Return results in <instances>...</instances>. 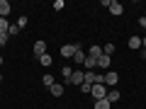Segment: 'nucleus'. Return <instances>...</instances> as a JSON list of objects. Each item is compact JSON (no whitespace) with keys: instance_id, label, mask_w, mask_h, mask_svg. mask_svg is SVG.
Here are the masks:
<instances>
[{"instance_id":"nucleus-13","label":"nucleus","mask_w":146,"mask_h":109,"mask_svg":"<svg viewBox=\"0 0 146 109\" xmlns=\"http://www.w3.org/2000/svg\"><path fill=\"white\" fill-rule=\"evenodd\" d=\"M49 92H51L54 97H61V95H63V85H58V83H54L51 87H49Z\"/></svg>"},{"instance_id":"nucleus-5","label":"nucleus","mask_w":146,"mask_h":109,"mask_svg":"<svg viewBox=\"0 0 146 109\" xmlns=\"http://www.w3.org/2000/svg\"><path fill=\"white\" fill-rule=\"evenodd\" d=\"M85 58H88V53L83 51V46H80L76 53H73V63H76V66H83V63H85Z\"/></svg>"},{"instance_id":"nucleus-3","label":"nucleus","mask_w":146,"mask_h":109,"mask_svg":"<svg viewBox=\"0 0 146 109\" xmlns=\"http://www.w3.org/2000/svg\"><path fill=\"white\" fill-rule=\"evenodd\" d=\"M117 83H119V75H117L115 70H107V73H105V85H107L110 90H112V85H117Z\"/></svg>"},{"instance_id":"nucleus-29","label":"nucleus","mask_w":146,"mask_h":109,"mask_svg":"<svg viewBox=\"0 0 146 109\" xmlns=\"http://www.w3.org/2000/svg\"><path fill=\"white\" fill-rule=\"evenodd\" d=\"M141 56H144V58H146V51H141Z\"/></svg>"},{"instance_id":"nucleus-4","label":"nucleus","mask_w":146,"mask_h":109,"mask_svg":"<svg viewBox=\"0 0 146 109\" xmlns=\"http://www.w3.org/2000/svg\"><path fill=\"white\" fill-rule=\"evenodd\" d=\"M44 53H46V41H34V58H42Z\"/></svg>"},{"instance_id":"nucleus-14","label":"nucleus","mask_w":146,"mask_h":109,"mask_svg":"<svg viewBox=\"0 0 146 109\" xmlns=\"http://www.w3.org/2000/svg\"><path fill=\"white\" fill-rule=\"evenodd\" d=\"M129 49H141V36H134V34H131V39H129Z\"/></svg>"},{"instance_id":"nucleus-25","label":"nucleus","mask_w":146,"mask_h":109,"mask_svg":"<svg viewBox=\"0 0 146 109\" xmlns=\"http://www.w3.org/2000/svg\"><path fill=\"white\" fill-rule=\"evenodd\" d=\"M7 41H10V36H7V34H0V46H5Z\"/></svg>"},{"instance_id":"nucleus-23","label":"nucleus","mask_w":146,"mask_h":109,"mask_svg":"<svg viewBox=\"0 0 146 109\" xmlns=\"http://www.w3.org/2000/svg\"><path fill=\"white\" fill-rule=\"evenodd\" d=\"M90 90H93V85H88V83H83V85H80V92H85V95H90Z\"/></svg>"},{"instance_id":"nucleus-2","label":"nucleus","mask_w":146,"mask_h":109,"mask_svg":"<svg viewBox=\"0 0 146 109\" xmlns=\"http://www.w3.org/2000/svg\"><path fill=\"white\" fill-rule=\"evenodd\" d=\"M90 95H93L95 99H102V97H107V85H93Z\"/></svg>"},{"instance_id":"nucleus-28","label":"nucleus","mask_w":146,"mask_h":109,"mask_svg":"<svg viewBox=\"0 0 146 109\" xmlns=\"http://www.w3.org/2000/svg\"><path fill=\"white\" fill-rule=\"evenodd\" d=\"M141 49H144V51H146V36H144V39H141Z\"/></svg>"},{"instance_id":"nucleus-1","label":"nucleus","mask_w":146,"mask_h":109,"mask_svg":"<svg viewBox=\"0 0 146 109\" xmlns=\"http://www.w3.org/2000/svg\"><path fill=\"white\" fill-rule=\"evenodd\" d=\"M80 49V44H66V46H61V56L63 58H73V53Z\"/></svg>"},{"instance_id":"nucleus-11","label":"nucleus","mask_w":146,"mask_h":109,"mask_svg":"<svg viewBox=\"0 0 146 109\" xmlns=\"http://www.w3.org/2000/svg\"><path fill=\"white\" fill-rule=\"evenodd\" d=\"M10 10H12L10 3H7V0H0V17H7V15H10Z\"/></svg>"},{"instance_id":"nucleus-6","label":"nucleus","mask_w":146,"mask_h":109,"mask_svg":"<svg viewBox=\"0 0 146 109\" xmlns=\"http://www.w3.org/2000/svg\"><path fill=\"white\" fill-rule=\"evenodd\" d=\"M83 83H85V73H83V70H73L71 85H83Z\"/></svg>"},{"instance_id":"nucleus-24","label":"nucleus","mask_w":146,"mask_h":109,"mask_svg":"<svg viewBox=\"0 0 146 109\" xmlns=\"http://www.w3.org/2000/svg\"><path fill=\"white\" fill-rule=\"evenodd\" d=\"M27 22H29V20H27V17H25V15H22V17H20V20H17V27H20V29H22V27H27Z\"/></svg>"},{"instance_id":"nucleus-16","label":"nucleus","mask_w":146,"mask_h":109,"mask_svg":"<svg viewBox=\"0 0 146 109\" xmlns=\"http://www.w3.org/2000/svg\"><path fill=\"white\" fill-rule=\"evenodd\" d=\"M83 66L88 68V70H93V68L98 66V58H90V56H88V58H85V63H83Z\"/></svg>"},{"instance_id":"nucleus-27","label":"nucleus","mask_w":146,"mask_h":109,"mask_svg":"<svg viewBox=\"0 0 146 109\" xmlns=\"http://www.w3.org/2000/svg\"><path fill=\"white\" fill-rule=\"evenodd\" d=\"M139 27H144V29H146V17H139Z\"/></svg>"},{"instance_id":"nucleus-19","label":"nucleus","mask_w":146,"mask_h":109,"mask_svg":"<svg viewBox=\"0 0 146 109\" xmlns=\"http://www.w3.org/2000/svg\"><path fill=\"white\" fill-rule=\"evenodd\" d=\"M42 83L46 85V87H51V85L56 83V80H54V75H49V73H46V75H44V78H42Z\"/></svg>"},{"instance_id":"nucleus-22","label":"nucleus","mask_w":146,"mask_h":109,"mask_svg":"<svg viewBox=\"0 0 146 109\" xmlns=\"http://www.w3.org/2000/svg\"><path fill=\"white\" fill-rule=\"evenodd\" d=\"M17 34H20V27L10 24V29H7V36H17Z\"/></svg>"},{"instance_id":"nucleus-30","label":"nucleus","mask_w":146,"mask_h":109,"mask_svg":"<svg viewBox=\"0 0 146 109\" xmlns=\"http://www.w3.org/2000/svg\"><path fill=\"white\" fill-rule=\"evenodd\" d=\"M0 66H3V56H0Z\"/></svg>"},{"instance_id":"nucleus-12","label":"nucleus","mask_w":146,"mask_h":109,"mask_svg":"<svg viewBox=\"0 0 146 109\" xmlns=\"http://www.w3.org/2000/svg\"><path fill=\"white\" fill-rule=\"evenodd\" d=\"M88 56L90 58H100L102 56V46H88Z\"/></svg>"},{"instance_id":"nucleus-17","label":"nucleus","mask_w":146,"mask_h":109,"mask_svg":"<svg viewBox=\"0 0 146 109\" xmlns=\"http://www.w3.org/2000/svg\"><path fill=\"white\" fill-rule=\"evenodd\" d=\"M7 29H10L7 20H5V17H0V34H7Z\"/></svg>"},{"instance_id":"nucleus-21","label":"nucleus","mask_w":146,"mask_h":109,"mask_svg":"<svg viewBox=\"0 0 146 109\" xmlns=\"http://www.w3.org/2000/svg\"><path fill=\"white\" fill-rule=\"evenodd\" d=\"M85 83H88V85L95 83V73H93V70H85Z\"/></svg>"},{"instance_id":"nucleus-9","label":"nucleus","mask_w":146,"mask_h":109,"mask_svg":"<svg viewBox=\"0 0 146 109\" xmlns=\"http://www.w3.org/2000/svg\"><path fill=\"white\" fill-rule=\"evenodd\" d=\"M61 75H63V83H66V85H71V75H73L71 66H63V68H61Z\"/></svg>"},{"instance_id":"nucleus-26","label":"nucleus","mask_w":146,"mask_h":109,"mask_svg":"<svg viewBox=\"0 0 146 109\" xmlns=\"http://www.w3.org/2000/svg\"><path fill=\"white\" fill-rule=\"evenodd\" d=\"M54 10H63V0H56L54 3Z\"/></svg>"},{"instance_id":"nucleus-10","label":"nucleus","mask_w":146,"mask_h":109,"mask_svg":"<svg viewBox=\"0 0 146 109\" xmlns=\"http://www.w3.org/2000/svg\"><path fill=\"white\" fill-rule=\"evenodd\" d=\"M93 107H95V109H110L112 104H110V99H107V97H102V99H95Z\"/></svg>"},{"instance_id":"nucleus-15","label":"nucleus","mask_w":146,"mask_h":109,"mask_svg":"<svg viewBox=\"0 0 146 109\" xmlns=\"http://www.w3.org/2000/svg\"><path fill=\"white\" fill-rule=\"evenodd\" d=\"M112 53H115V44H105V46H102V56L112 58Z\"/></svg>"},{"instance_id":"nucleus-8","label":"nucleus","mask_w":146,"mask_h":109,"mask_svg":"<svg viewBox=\"0 0 146 109\" xmlns=\"http://www.w3.org/2000/svg\"><path fill=\"white\" fill-rule=\"evenodd\" d=\"M119 97H122V92H119V90H115V87H112V90H107V99H110V104H112V102H119Z\"/></svg>"},{"instance_id":"nucleus-7","label":"nucleus","mask_w":146,"mask_h":109,"mask_svg":"<svg viewBox=\"0 0 146 109\" xmlns=\"http://www.w3.org/2000/svg\"><path fill=\"white\" fill-rule=\"evenodd\" d=\"M110 12H112V15H122V12H124V5L117 3V0H110Z\"/></svg>"},{"instance_id":"nucleus-18","label":"nucleus","mask_w":146,"mask_h":109,"mask_svg":"<svg viewBox=\"0 0 146 109\" xmlns=\"http://www.w3.org/2000/svg\"><path fill=\"white\" fill-rule=\"evenodd\" d=\"M98 66L100 68H110V56H100L98 58Z\"/></svg>"},{"instance_id":"nucleus-20","label":"nucleus","mask_w":146,"mask_h":109,"mask_svg":"<svg viewBox=\"0 0 146 109\" xmlns=\"http://www.w3.org/2000/svg\"><path fill=\"white\" fill-rule=\"evenodd\" d=\"M36 61L42 63V66H51V56H49V53H44L42 58H36Z\"/></svg>"},{"instance_id":"nucleus-31","label":"nucleus","mask_w":146,"mask_h":109,"mask_svg":"<svg viewBox=\"0 0 146 109\" xmlns=\"http://www.w3.org/2000/svg\"><path fill=\"white\" fill-rule=\"evenodd\" d=\"M0 83H3V75H0Z\"/></svg>"}]
</instances>
